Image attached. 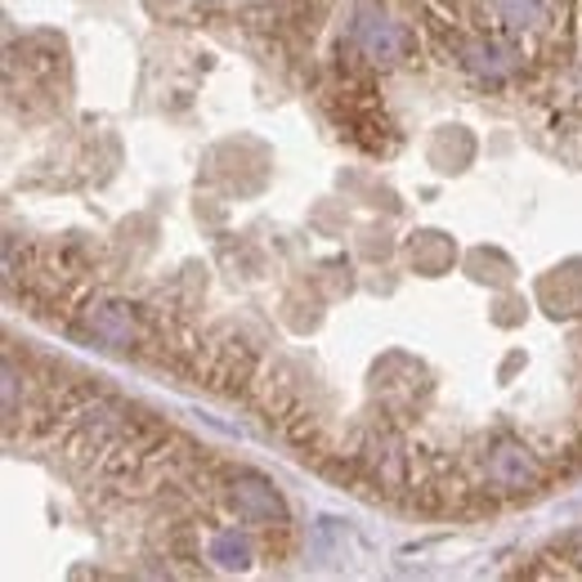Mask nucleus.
Masks as SVG:
<instances>
[{
    "instance_id": "nucleus-1",
    "label": "nucleus",
    "mask_w": 582,
    "mask_h": 582,
    "mask_svg": "<svg viewBox=\"0 0 582 582\" xmlns=\"http://www.w3.org/2000/svg\"><path fill=\"white\" fill-rule=\"evenodd\" d=\"M354 40H359L363 59H372V63H381V68H395V63L412 59V50H417L412 32H408L395 14H385V10H359V19H354Z\"/></svg>"
},
{
    "instance_id": "nucleus-2",
    "label": "nucleus",
    "mask_w": 582,
    "mask_h": 582,
    "mask_svg": "<svg viewBox=\"0 0 582 582\" xmlns=\"http://www.w3.org/2000/svg\"><path fill=\"white\" fill-rule=\"evenodd\" d=\"M543 479V466L524 444H498L489 453V484L498 493H528Z\"/></svg>"
},
{
    "instance_id": "nucleus-3",
    "label": "nucleus",
    "mask_w": 582,
    "mask_h": 582,
    "mask_svg": "<svg viewBox=\"0 0 582 582\" xmlns=\"http://www.w3.org/2000/svg\"><path fill=\"white\" fill-rule=\"evenodd\" d=\"M233 507H237V515H247V520H273V515H282L278 493L269 489L265 479H242V484H233Z\"/></svg>"
},
{
    "instance_id": "nucleus-4",
    "label": "nucleus",
    "mask_w": 582,
    "mask_h": 582,
    "mask_svg": "<svg viewBox=\"0 0 582 582\" xmlns=\"http://www.w3.org/2000/svg\"><path fill=\"white\" fill-rule=\"evenodd\" d=\"M90 327H94V336H100L104 346H113V350H126V346L135 341V318H130V310H121V305H100V310H90Z\"/></svg>"
},
{
    "instance_id": "nucleus-5",
    "label": "nucleus",
    "mask_w": 582,
    "mask_h": 582,
    "mask_svg": "<svg viewBox=\"0 0 582 582\" xmlns=\"http://www.w3.org/2000/svg\"><path fill=\"white\" fill-rule=\"evenodd\" d=\"M493 5L511 27H547L551 19V0H493Z\"/></svg>"
},
{
    "instance_id": "nucleus-6",
    "label": "nucleus",
    "mask_w": 582,
    "mask_h": 582,
    "mask_svg": "<svg viewBox=\"0 0 582 582\" xmlns=\"http://www.w3.org/2000/svg\"><path fill=\"white\" fill-rule=\"evenodd\" d=\"M211 556L220 564H247V547L237 543V533H220V538L211 543Z\"/></svg>"
}]
</instances>
